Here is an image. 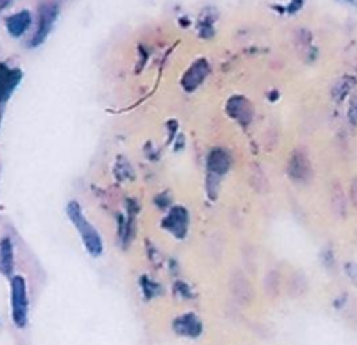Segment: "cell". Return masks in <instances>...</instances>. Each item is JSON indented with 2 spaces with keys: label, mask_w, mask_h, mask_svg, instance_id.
<instances>
[{
  "label": "cell",
  "mask_w": 357,
  "mask_h": 345,
  "mask_svg": "<svg viewBox=\"0 0 357 345\" xmlns=\"http://www.w3.org/2000/svg\"><path fill=\"white\" fill-rule=\"evenodd\" d=\"M13 264V244L10 239H3L0 243V271L4 275H10Z\"/></svg>",
  "instance_id": "obj_10"
},
{
  "label": "cell",
  "mask_w": 357,
  "mask_h": 345,
  "mask_svg": "<svg viewBox=\"0 0 357 345\" xmlns=\"http://www.w3.org/2000/svg\"><path fill=\"white\" fill-rule=\"evenodd\" d=\"M351 197H352V203L357 206V180L352 185V190H351Z\"/></svg>",
  "instance_id": "obj_16"
},
{
  "label": "cell",
  "mask_w": 357,
  "mask_h": 345,
  "mask_svg": "<svg viewBox=\"0 0 357 345\" xmlns=\"http://www.w3.org/2000/svg\"><path fill=\"white\" fill-rule=\"evenodd\" d=\"M332 204H333V210L337 216H344L345 215V200H344V196L340 190H336L333 193V197H332Z\"/></svg>",
  "instance_id": "obj_14"
},
{
  "label": "cell",
  "mask_w": 357,
  "mask_h": 345,
  "mask_svg": "<svg viewBox=\"0 0 357 345\" xmlns=\"http://www.w3.org/2000/svg\"><path fill=\"white\" fill-rule=\"evenodd\" d=\"M345 273H347L348 278L352 281V284L357 287V263L349 262V263L345 264Z\"/></svg>",
  "instance_id": "obj_15"
},
{
  "label": "cell",
  "mask_w": 357,
  "mask_h": 345,
  "mask_svg": "<svg viewBox=\"0 0 357 345\" xmlns=\"http://www.w3.org/2000/svg\"><path fill=\"white\" fill-rule=\"evenodd\" d=\"M163 227L169 229L174 236L182 239L188 231V212L179 206L174 208L163 220Z\"/></svg>",
  "instance_id": "obj_6"
},
{
  "label": "cell",
  "mask_w": 357,
  "mask_h": 345,
  "mask_svg": "<svg viewBox=\"0 0 357 345\" xmlns=\"http://www.w3.org/2000/svg\"><path fill=\"white\" fill-rule=\"evenodd\" d=\"M307 289V278L302 271H297L296 274H293V277L290 278L289 282V293L293 297H299L302 296Z\"/></svg>",
  "instance_id": "obj_12"
},
{
  "label": "cell",
  "mask_w": 357,
  "mask_h": 345,
  "mask_svg": "<svg viewBox=\"0 0 357 345\" xmlns=\"http://www.w3.org/2000/svg\"><path fill=\"white\" fill-rule=\"evenodd\" d=\"M280 289V275L277 270H270L264 278V290L268 297H277Z\"/></svg>",
  "instance_id": "obj_13"
},
{
  "label": "cell",
  "mask_w": 357,
  "mask_h": 345,
  "mask_svg": "<svg viewBox=\"0 0 357 345\" xmlns=\"http://www.w3.org/2000/svg\"><path fill=\"white\" fill-rule=\"evenodd\" d=\"M229 291L238 305L247 306L254 301V287L240 270H234L229 277Z\"/></svg>",
  "instance_id": "obj_3"
},
{
  "label": "cell",
  "mask_w": 357,
  "mask_h": 345,
  "mask_svg": "<svg viewBox=\"0 0 357 345\" xmlns=\"http://www.w3.org/2000/svg\"><path fill=\"white\" fill-rule=\"evenodd\" d=\"M11 3V0H0V13Z\"/></svg>",
  "instance_id": "obj_17"
},
{
  "label": "cell",
  "mask_w": 357,
  "mask_h": 345,
  "mask_svg": "<svg viewBox=\"0 0 357 345\" xmlns=\"http://www.w3.org/2000/svg\"><path fill=\"white\" fill-rule=\"evenodd\" d=\"M174 330L181 335V336H186V337H199L202 332V325L199 320L197 316H195L193 313H188L178 317L174 324H173Z\"/></svg>",
  "instance_id": "obj_7"
},
{
  "label": "cell",
  "mask_w": 357,
  "mask_h": 345,
  "mask_svg": "<svg viewBox=\"0 0 357 345\" xmlns=\"http://www.w3.org/2000/svg\"><path fill=\"white\" fill-rule=\"evenodd\" d=\"M31 24V15L29 11H20L14 15H11L7 20V30L13 37H20L23 36Z\"/></svg>",
  "instance_id": "obj_8"
},
{
  "label": "cell",
  "mask_w": 357,
  "mask_h": 345,
  "mask_svg": "<svg viewBox=\"0 0 357 345\" xmlns=\"http://www.w3.org/2000/svg\"><path fill=\"white\" fill-rule=\"evenodd\" d=\"M228 164H229V162H228L227 155L222 151H220V150L213 151L209 155V161H208L209 170H212V171H215L218 174L225 173L228 170Z\"/></svg>",
  "instance_id": "obj_11"
},
{
  "label": "cell",
  "mask_w": 357,
  "mask_h": 345,
  "mask_svg": "<svg viewBox=\"0 0 357 345\" xmlns=\"http://www.w3.org/2000/svg\"><path fill=\"white\" fill-rule=\"evenodd\" d=\"M22 79V72L20 69H14L7 66L6 63H0V102L8 100L14 89L18 86Z\"/></svg>",
  "instance_id": "obj_5"
},
{
  "label": "cell",
  "mask_w": 357,
  "mask_h": 345,
  "mask_svg": "<svg viewBox=\"0 0 357 345\" xmlns=\"http://www.w3.org/2000/svg\"><path fill=\"white\" fill-rule=\"evenodd\" d=\"M206 65L205 62L199 61L186 73L185 79H183V86L188 89V91H192L195 89L199 82H202V79L205 77L206 75Z\"/></svg>",
  "instance_id": "obj_9"
},
{
  "label": "cell",
  "mask_w": 357,
  "mask_h": 345,
  "mask_svg": "<svg viewBox=\"0 0 357 345\" xmlns=\"http://www.w3.org/2000/svg\"><path fill=\"white\" fill-rule=\"evenodd\" d=\"M68 216L72 220V223L77 227V229L81 233V238L84 240V244L86 245V250L93 256H99L101 251H102V244H101L99 233L84 217L79 204L70 203L68 205Z\"/></svg>",
  "instance_id": "obj_1"
},
{
  "label": "cell",
  "mask_w": 357,
  "mask_h": 345,
  "mask_svg": "<svg viewBox=\"0 0 357 345\" xmlns=\"http://www.w3.org/2000/svg\"><path fill=\"white\" fill-rule=\"evenodd\" d=\"M59 17V6L56 3H43L40 7V22H38V27L37 31L33 37V40L30 42V45L33 47L42 45L46 37L49 36V33L53 29V24Z\"/></svg>",
  "instance_id": "obj_2"
},
{
  "label": "cell",
  "mask_w": 357,
  "mask_h": 345,
  "mask_svg": "<svg viewBox=\"0 0 357 345\" xmlns=\"http://www.w3.org/2000/svg\"><path fill=\"white\" fill-rule=\"evenodd\" d=\"M13 289V319L18 326H23L27 320V294L26 284L20 277H15L11 284Z\"/></svg>",
  "instance_id": "obj_4"
},
{
  "label": "cell",
  "mask_w": 357,
  "mask_h": 345,
  "mask_svg": "<svg viewBox=\"0 0 357 345\" xmlns=\"http://www.w3.org/2000/svg\"><path fill=\"white\" fill-rule=\"evenodd\" d=\"M1 109H3V104L0 102V121H1Z\"/></svg>",
  "instance_id": "obj_18"
}]
</instances>
